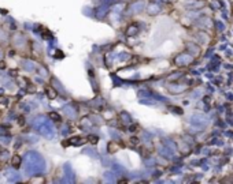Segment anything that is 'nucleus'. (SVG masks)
I'll return each mask as SVG.
<instances>
[{
    "mask_svg": "<svg viewBox=\"0 0 233 184\" xmlns=\"http://www.w3.org/2000/svg\"><path fill=\"white\" fill-rule=\"evenodd\" d=\"M39 132L43 136H45V138H54V130H52V127H51V123L50 121H44V123H41L39 126Z\"/></svg>",
    "mask_w": 233,
    "mask_h": 184,
    "instance_id": "1",
    "label": "nucleus"
},
{
    "mask_svg": "<svg viewBox=\"0 0 233 184\" xmlns=\"http://www.w3.org/2000/svg\"><path fill=\"white\" fill-rule=\"evenodd\" d=\"M12 45H14L17 49L21 51L28 45V40H26V37L23 34L17 33V34H14V37H12Z\"/></svg>",
    "mask_w": 233,
    "mask_h": 184,
    "instance_id": "2",
    "label": "nucleus"
},
{
    "mask_svg": "<svg viewBox=\"0 0 233 184\" xmlns=\"http://www.w3.org/2000/svg\"><path fill=\"white\" fill-rule=\"evenodd\" d=\"M6 177H7V180L10 181V183H17V181L21 180V175L17 172V169H15V168H12V169H8L7 172H6Z\"/></svg>",
    "mask_w": 233,
    "mask_h": 184,
    "instance_id": "3",
    "label": "nucleus"
},
{
    "mask_svg": "<svg viewBox=\"0 0 233 184\" xmlns=\"http://www.w3.org/2000/svg\"><path fill=\"white\" fill-rule=\"evenodd\" d=\"M21 67L25 71H28V72H33V71L36 70L34 63H33L32 60H29V59H23V60L21 61Z\"/></svg>",
    "mask_w": 233,
    "mask_h": 184,
    "instance_id": "4",
    "label": "nucleus"
},
{
    "mask_svg": "<svg viewBox=\"0 0 233 184\" xmlns=\"http://www.w3.org/2000/svg\"><path fill=\"white\" fill-rule=\"evenodd\" d=\"M21 162H22V158L18 156V154L12 156V158H11V165H12V168L18 169V168L21 167Z\"/></svg>",
    "mask_w": 233,
    "mask_h": 184,
    "instance_id": "5",
    "label": "nucleus"
},
{
    "mask_svg": "<svg viewBox=\"0 0 233 184\" xmlns=\"http://www.w3.org/2000/svg\"><path fill=\"white\" fill-rule=\"evenodd\" d=\"M50 117H51V120H54V121H61V120H62L61 115L56 113V112H51V113H50Z\"/></svg>",
    "mask_w": 233,
    "mask_h": 184,
    "instance_id": "6",
    "label": "nucleus"
},
{
    "mask_svg": "<svg viewBox=\"0 0 233 184\" xmlns=\"http://www.w3.org/2000/svg\"><path fill=\"white\" fill-rule=\"evenodd\" d=\"M11 141V136L10 135H7V136H4V135H0V142H3V143H6V145H8Z\"/></svg>",
    "mask_w": 233,
    "mask_h": 184,
    "instance_id": "7",
    "label": "nucleus"
},
{
    "mask_svg": "<svg viewBox=\"0 0 233 184\" xmlns=\"http://www.w3.org/2000/svg\"><path fill=\"white\" fill-rule=\"evenodd\" d=\"M37 139L39 138H37L36 135H28V136H26V141H28L29 143H30V142H32V143H36Z\"/></svg>",
    "mask_w": 233,
    "mask_h": 184,
    "instance_id": "8",
    "label": "nucleus"
},
{
    "mask_svg": "<svg viewBox=\"0 0 233 184\" xmlns=\"http://www.w3.org/2000/svg\"><path fill=\"white\" fill-rule=\"evenodd\" d=\"M7 22L10 23V29H12V30H15V29H17V25H15V21L12 19V18L8 17V18H7Z\"/></svg>",
    "mask_w": 233,
    "mask_h": 184,
    "instance_id": "9",
    "label": "nucleus"
},
{
    "mask_svg": "<svg viewBox=\"0 0 233 184\" xmlns=\"http://www.w3.org/2000/svg\"><path fill=\"white\" fill-rule=\"evenodd\" d=\"M47 94H48L50 98H55V97H56V93H55L54 89H48V90H47Z\"/></svg>",
    "mask_w": 233,
    "mask_h": 184,
    "instance_id": "10",
    "label": "nucleus"
},
{
    "mask_svg": "<svg viewBox=\"0 0 233 184\" xmlns=\"http://www.w3.org/2000/svg\"><path fill=\"white\" fill-rule=\"evenodd\" d=\"M8 157H10V153H8V152H1V153H0V158L3 159V161L8 159Z\"/></svg>",
    "mask_w": 233,
    "mask_h": 184,
    "instance_id": "11",
    "label": "nucleus"
},
{
    "mask_svg": "<svg viewBox=\"0 0 233 184\" xmlns=\"http://www.w3.org/2000/svg\"><path fill=\"white\" fill-rule=\"evenodd\" d=\"M4 85L7 86V87H11V86H12V82H11L10 76H7V79H4Z\"/></svg>",
    "mask_w": 233,
    "mask_h": 184,
    "instance_id": "12",
    "label": "nucleus"
},
{
    "mask_svg": "<svg viewBox=\"0 0 233 184\" xmlns=\"http://www.w3.org/2000/svg\"><path fill=\"white\" fill-rule=\"evenodd\" d=\"M56 57H58V59H61V57H63V53L58 51V52H56Z\"/></svg>",
    "mask_w": 233,
    "mask_h": 184,
    "instance_id": "13",
    "label": "nucleus"
},
{
    "mask_svg": "<svg viewBox=\"0 0 233 184\" xmlns=\"http://www.w3.org/2000/svg\"><path fill=\"white\" fill-rule=\"evenodd\" d=\"M4 68H6V64L3 61H0V70H4Z\"/></svg>",
    "mask_w": 233,
    "mask_h": 184,
    "instance_id": "14",
    "label": "nucleus"
},
{
    "mask_svg": "<svg viewBox=\"0 0 233 184\" xmlns=\"http://www.w3.org/2000/svg\"><path fill=\"white\" fill-rule=\"evenodd\" d=\"M0 11H1V14H3V15H7V12H8L7 10H3V8H1V10H0Z\"/></svg>",
    "mask_w": 233,
    "mask_h": 184,
    "instance_id": "15",
    "label": "nucleus"
},
{
    "mask_svg": "<svg viewBox=\"0 0 233 184\" xmlns=\"http://www.w3.org/2000/svg\"><path fill=\"white\" fill-rule=\"evenodd\" d=\"M18 123L21 124V126H22V124H23V117H19V121H18Z\"/></svg>",
    "mask_w": 233,
    "mask_h": 184,
    "instance_id": "16",
    "label": "nucleus"
},
{
    "mask_svg": "<svg viewBox=\"0 0 233 184\" xmlns=\"http://www.w3.org/2000/svg\"><path fill=\"white\" fill-rule=\"evenodd\" d=\"M3 60V51H0V61Z\"/></svg>",
    "mask_w": 233,
    "mask_h": 184,
    "instance_id": "17",
    "label": "nucleus"
},
{
    "mask_svg": "<svg viewBox=\"0 0 233 184\" xmlns=\"http://www.w3.org/2000/svg\"><path fill=\"white\" fill-rule=\"evenodd\" d=\"M3 93H4V89H0V96H1Z\"/></svg>",
    "mask_w": 233,
    "mask_h": 184,
    "instance_id": "18",
    "label": "nucleus"
},
{
    "mask_svg": "<svg viewBox=\"0 0 233 184\" xmlns=\"http://www.w3.org/2000/svg\"><path fill=\"white\" fill-rule=\"evenodd\" d=\"M0 81H1V74H0Z\"/></svg>",
    "mask_w": 233,
    "mask_h": 184,
    "instance_id": "19",
    "label": "nucleus"
}]
</instances>
